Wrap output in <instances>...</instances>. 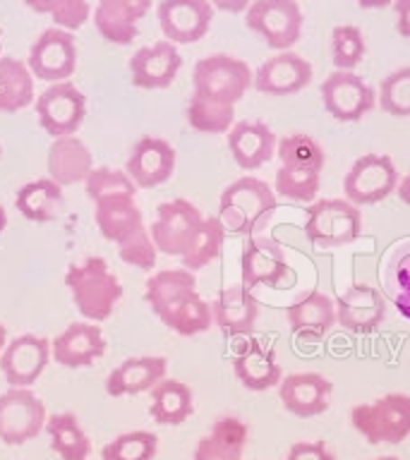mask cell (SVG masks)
<instances>
[{
  "label": "cell",
  "instance_id": "1",
  "mask_svg": "<svg viewBox=\"0 0 410 460\" xmlns=\"http://www.w3.org/2000/svg\"><path fill=\"white\" fill-rule=\"evenodd\" d=\"M144 300L151 312L180 336L207 333L214 326L211 302L197 293V279L187 269H164L149 276Z\"/></svg>",
  "mask_w": 410,
  "mask_h": 460
},
{
  "label": "cell",
  "instance_id": "2",
  "mask_svg": "<svg viewBox=\"0 0 410 460\" xmlns=\"http://www.w3.org/2000/svg\"><path fill=\"white\" fill-rule=\"evenodd\" d=\"M276 207L279 199L272 187L264 180L245 175L230 182L218 197V221L223 223L226 233L233 235H259Z\"/></svg>",
  "mask_w": 410,
  "mask_h": 460
},
{
  "label": "cell",
  "instance_id": "3",
  "mask_svg": "<svg viewBox=\"0 0 410 460\" xmlns=\"http://www.w3.org/2000/svg\"><path fill=\"white\" fill-rule=\"evenodd\" d=\"M75 307L89 322H106L122 297L118 276L108 269L103 257H89L82 264H72L65 273Z\"/></svg>",
  "mask_w": 410,
  "mask_h": 460
},
{
  "label": "cell",
  "instance_id": "4",
  "mask_svg": "<svg viewBox=\"0 0 410 460\" xmlns=\"http://www.w3.org/2000/svg\"><path fill=\"white\" fill-rule=\"evenodd\" d=\"M252 79L254 75L245 60L228 53H214L194 63L192 93L221 106H236L252 86Z\"/></svg>",
  "mask_w": 410,
  "mask_h": 460
},
{
  "label": "cell",
  "instance_id": "5",
  "mask_svg": "<svg viewBox=\"0 0 410 460\" xmlns=\"http://www.w3.org/2000/svg\"><path fill=\"white\" fill-rule=\"evenodd\" d=\"M351 424L367 444L398 446L410 437V395L387 394L351 410Z\"/></svg>",
  "mask_w": 410,
  "mask_h": 460
},
{
  "label": "cell",
  "instance_id": "6",
  "mask_svg": "<svg viewBox=\"0 0 410 460\" xmlns=\"http://www.w3.org/2000/svg\"><path fill=\"white\" fill-rule=\"evenodd\" d=\"M362 235L360 207L345 199H316L305 208V237L319 250H338Z\"/></svg>",
  "mask_w": 410,
  "mask_h": 460
},
{
  "label": "cell",
  "instance_id": "7",
  "mask_svg": "<svg viewBox=\"0 0 410 460\" xmlns=\"http://www.w3.org/2000/svg\"><path fill=\"white\" fill-rule=\"evenodd\" d=\"M302 10L298 0H252L245 24L252 34L264 39L273 50H290L302 34Z\"/></svg>",
  "mask_w": 410,
  "mask_h": 460
},
{
  "label": "cell",
  "instance_id": "8",
  "mask_svg": "<svg viewBox=\"0 0 410 460\" xmlns=\"http://www.w3.org/2000/svg\"><path fill=\"white\" fill-rule=\"evenodd\" d=\"M398 180V168L387 154H365L345 172L343 194L355 207H372L396 192Z\"/></svg>",
  "mask_w": 410,
  "mask_h": 460
},
{
  "label": "cell",
  "instance_id": "9",
  "mask_svg": "<svg viewBox=\"0 0 410 460\" xmlns=\"http://www.w3.org/2000/svg\"><path fill=\"white\" fill-rule=\"evenodd\" d=\"M201 223H204V216L192 201H164L156 208V218H154L149 228L151 240H154L158 252H164L168 257L183 259L192 247Z\"/></svg>",
  "mask_w": 410,
  "mask_h": 460
},
{
  "label": "cell",
  "instance_id": "10",
  "mask_svg": "<svg viewBox=\"0 0 410 460\" xmlns=\"http://www.w3.org/2000/svg\"><path fill=\"white\" fill-rule=\"evenodd\" d=\"M240 269H243V286L247 290L283 288L293 280L283 244L269 235H250L245 240Z\"/></svg>",
  "mask_w": 410,
  "mask_h": 460
},
{
  "label": "cell",
  "instance_id": "11",
  "mask_svg": "<svg viewBox=\"0 0 410 460\" xmlns=\"http://www.w3.org/2000/svg\"><path fill=\"white\" fill-rule=\"evenodd\" d=\"M46 427V405L29 388H7L0 395V441L22 446L41 434Z\"/></svg>",
  "mask_w": 410,
  "mask_h": 460
},
{
  "label": "cell",
  "instance_id": "12",
  "mask_svg": "<svg viewBox=\"0 0 410 460\" xmlns=\"http://www.w3.org/2000/svg\"><path fill=\"white\" fill-rule=\"evenodd\" d=\"M326 113L338 122L362 120L377 103V93L365 79L348 70H334L319 86Z\"/></svg>",
  "mask_w": 410,
  "mask_h": 460
},
{
  "label": "cell",
  "instance_id": "13",
  "mask_svg": "<svg viewBox=\"0 0 410 460\" xmlns=\"http://www.w3.org/2000/svg\"><path fill=\"white\" fill-rule=\"evenodd\" d=\"M36 115H39V125L53 139L75 135L82 128L86 115L85 93L79 92L72 82L50 84L36 99Z\"/></svg>",
  "mask_w": 410,
  "mask_h": 460
},
{
  "label": "cell",
  "instance_id": "14",
  "mask_svg": "<svg viewBox=\"0 0 410 460\" xmlns=\"http://www.w3.org/2000/svg\"><path fill=\"white\" fill-rule=\"evenodd\" d=\"M77 67V46L70 31L50 27L46 29L34 46L29 49V70L43 82H67Z\"/></svg>",
  "mask_w": 410,
  "mask_h": 460
},
{
  "label": "cell",
  "instance_id": "15",
  "mask_svg": "<svg viewBox=\"0 0 410 460\" xmlns=\"http://www.w3.org/2000/svg\"><path fill=\"white\" fill-rule=\"evenodd\" d=\"M387 316V300L379 288L351 283L336 297V323L348 333L367 336L379 329Z\"/></svg>",
  "mask_w": 410,
  "mask_h": 460
},
{
  "label": "cell",
  "instance_id": "16",
  "mask_svg": "<svg viewBox=\"0 0 410 460\" xmlns=\"http://www.w3.org/2000/svg\"><path fill=\"white\" fill-rule=\"evenodd\" d=\"M156 14L165 41L197 43L211 27L214 5L209 0H161Z\"/></svg>",
  "mask_w": 410,
  "mask_h": 460
},
{
  "label": "cell",
  "instance_id": "17",
  "mask_svg": "<svg viewBox=\"0 0 410 460\" xmlns=\"http://www.w3.org/2000/svg\"><path fill=\"white\" fill-rule=\"evenodd\" d=\"M50 359L49 338L24 333L0 352V372L13 388H29L41 376Z\"/></svg>",
  "mask_w": 410,
  "mask_h": 460
},
{
  "label": "cell",
  "instance_id": "18",
  "mask_svg": "<svg viewBox=\"0 0 410 460\" xmlns=\"http://www.w3.org/2000/svg\"><path fill=\"white\" fill-rule=\"evenodd\" d=\"M214 326H218L226 338H247L257 329L262 305L243 283H233L218 290L211 302Z\"/></svg>",
  "mask_w": 410,
  "mask_h": 460
},
{
  "label": "cell",
  "instance_id": "19",
  "mask_svg": "<svg viewBox=\"0 0 410 460\" xmlns=\"http://www.w3.org/2000/svg\"><path fill=\"white\" fill-rule=\"evenodd\" d=\"M312 82V65L293 50H281L259 65L252 86L264 96H293Z\"/></svg>",
  "mask_w": 410,
  "mask_h": 460
},
{
  "label": "cell",
  "instance_id": "20",
  "mask_svg": "<svg viewBox=\"0 0 410 460\" xmlns=\"http://www.w3.org/2000/svg\"><path fill=\"white\" fill-rule=\"evenodd\" d=\"M183 58L175 43L156 41L151 46H142L135 56L129 58V79L137 89H168L175 82Z\"/></svg>",
  "mask_w": 410,
  "mask_h": 460
},
{
  "label": "cell",
  "instance_id": "21",
  "mask_svg": "<svg viewBox=\"0 0 410 460\" xmlns=\"http://www.w3.org/2000/svg\"><path fill=\"white\" fill-rule=\"evenodd\" d=\"M331 394H334V384L319 372L288 374L279 384V398L283 408L300 420L326 412L331 405Z\"/></svg>",
  "mask_w": 410,
  "mask_h": 460
},
{
  "label": "cell",
  "instance_id": "22",
  "mask_svg": "<svg viewBox=\"0 0 410 460\" xmlns=\"http://www.w3.org/2000/svg\"><path fill=\"white\" fill-rule=\"evenodd\" d=\"M173 171H175V149L158 137H142L132 146V154L125 164V172L137 190H154L164 185L173 178Z\"/></svg>",
  "mask_w": 410,
  "mask_h": 460
},
{
  "label": "cell",
  "instance_id": "23",
  "mask_svg": "<svg viewBox=\"0 0 410 460\" xmlns=\"http://www.w3.org/2000/svg\"><path fill=\"white\" fill-rule=\"evenodd\" d=\"M233 374L247 391L262 394L269 388H276L283 379L279 359L272 345L262 343L259 338H250L240 345L233 355Z\"/></svg>",
  "mask_w": 410,
  "mask_h": 460
},
{
  "label": "cell",
  "instance_id": "24",
  "mask_svg": "<svg viewBox=\"0 0 410 460\" xmlns=\"http://www.w3.org/2000/svg\"><path fill=\"white\" fill-rule=\"evenodd\" d=\"M286 319L295 338L305 343H319L336 323V302L322 290H309L300 300L288 305Z\"/></svg>",
  "mask_w": 410,
  "mask_h": 460
},
{
  "label": "cell",
  "instance_id": "25",
  "mask_svg": "<svg viewBox=\"0 0 410 460\" xmlns=\"http://www.w3.org/2000/svg\"><path fill=\"white\" fill-rule=\"evenodd\" d=\"M276 135L262 120H237L228 132V149L237 168L257 171L276 156Z\"/></svg>",
  "mask_w": 410,
  "mask_h": 460
},
{
  "label": "cell",
  "instance_id": "26",
  "mask_svg": "<svg viewBox=\"0 0 410 460\" xmlns=\"http://www.w3.org/2000/svg\"><path fill=\"white\" fill-rule=\"evenodd\" d=\"M106 352V338L101 326L79 322L70 323L60 336L50 343V355L56 365L67 367V369H82L92 367L94 359L103 358Z\"/></svg>",
  "mask_w": 410,
  "mask_h": 460
},
{
  "label": "cell",
  "instance_id": "27",
  "mask_svg": "<svg viewBox=\"0 0 410 460\" xmlns=\"http://www.w3.org/2000/svg\"><path fill=\"white\" fill-rule=\"evenodd\" d=\"M151 10V0H99L94 24L108 43L129 46L139 36L137 22Z\"/></svg>",
  "mask_w": 410,
  "mask_h": 460
},
{
  "label": "cell",
  "instance_id": "28",
  "mask_svg": "<svg viewBox=\"0 0 410 460\" xmlns=\"http://www.w3.org/2000/svg\"><path fill=\"white\" fill-rule=\"evenodd\" d=\"M94 207H96L94 218L101 235L118 247L144 230V218L137 207L135 194H108L94 201Z\"/></svg>",
  "mask_w": 410,
  "mask_h": 460
},
{
  "label": "cell",
  "instance_id": "29",
  "mask_svg": "<svg viewBox=\"0 0 410 460\" xmlns=\"http://www.w3.org/2000/svg\"><path fill=\"white\" fill-rule=\"evenodd\" d=\"M247 438H250V431L240 417H216L211 429L194 446L192 460H243Z\"/></svg>",
  "mask_w": 410,
  "mask_h": 460
},
{
  "label": "cell",
  "instance_id": "30",
  "mask_svg": "<svg viewBox=\"0 0 410 460\" xmlns=\"http://www.w3.org/2000/svg\"><path fill=\"white\" fill-rule=\"evenodd\" d=\"M168 372V359L158 355L147 358H129L115 367L106 379V394L113 398L120 395H137L151 391L158 381L165 379Z\"/></svg>",
  "mask_w": 410,
  "mask_h": 460
},
{
  "label": "cell",
  "instance_id": "31",
  "mask_svg": "<svg viewBox=\"0 0 410 460\" xmlns=\"http://www.w3.org/2000/svg\"><path fill=\"white\" fill-rule=\"evenodd\" d=\"M94 171L92 151L79 137H58L49 149V178L60 187L86 182Z\"/></svg>",
  "mask_w": 410,
  "mask_h": 460
},
{
  "label": "cell",
  "instance_id": "32",
  "mask_svg": "<svg viewBox=\"0 0 410 460\" xmlns=\"http://www.w3.org/2000/svg\"><path fill=\"white\" fill-rule=\"evenodd\" d=\"M194 412L192 391L180 379H164L151 388L149 415L156 424L178 427L187 422Z\"/></svg>",
  "mask_w": 410,
  "mask_h": 460
},
{
  "label": "cell",
  "instance_id": "33",
  "mask_svg": "<svg viewBox=\"0 0 410 460\" xmlns=\"http://www.w3.org/2000/svg\"><path fill=\"white\" fill-rule=\"evenodd\" d=\"M381 288L398 314L410 319V237L387 252L381 264Z\"/></svg>",
  "mask_w": 410,
  "mask_h": 460
},
{
  "label": "cell",
  "instance_id": "34",
  "mask_svg": "<svg viewBox=\"0 0 410 460\" xmlns=\"http://www.w3.org/2000/svg\"><path fill=\"white\" fill-rule=\"evenodd\" d=\"M14 207L24 218L36 223L56 221L65 207L63 187L50 178L34 180L22 187L14 197Z\"/></svg>",
  "mask_w": 410,
  "mask_h": 460
},
{
  "label": "cell",
  "instance_id": "35",
  "mask_svg": "<svg viewBox=\"0 0 410 460\" xmlns=\"http://www.w3.org/2000/svg\"><path fill=\"white\" fill-rule=\"evenodd\" d=\"M34 101V77L17 58H0V113H17Z\"/></svg>",
  "mask_w": 410,
  "mask_h": 460
},
{
  "label": "cell",
  "instance_id": "36",
  "mask_svg": "<svg viewBox=\"0 0 410 460\" xmlns=\"http://www.w3.org/2000/svg\"><path fill=\"white\" fill-rule=\"evenodd\" d=\"M46 431L50 437V448L63 460H86L92 453V441L79 427V420L72 412H60L46 420Z\"/></svg>",
  "mask_w": 410,
  "mask_h": 460
},
{
  "label": "cell",
  "instance_id": "37",
  "mask_svg": "<svg viewBox=\"0 0 410 460\" xmlns=\"http://www.w3.org/2000/svg\"><path fill=\"white\" fill-rule=\"evenodd\" d=\"M185 115L190 128L201 135H228L230 128L236 125V106H221L194 93L187 101Z\"/></svg>",
  "mask_w": 410,
  "mask_h": 460
},
{
  "label": "cell",
  "instance_id": "38",
  "mask_svg": "<svg viewBox=\"0 0 410 460\" xmlns=\"http://www.w3.org/2000/svg\"><path fill=\"white\" fill-rule=\"evenodd\" d=\"M223 243H226V228H223V223L218 221V216H207L204 223H201L200 233L194 237L190 252L180 259L183 269L194 273L211 264V261H216V259L221 257Z\"/></svg>",
  "mask_w": 410,
  "mask_h": 460
},
{
  "label": "cell",
  "instance_id": "39",
  "mask_svg": "<svg viewBox=\"0 0 410 460\" xmlns=\"http://www.w3.org/2000/svg\"><path fill=\"white\" fill-rule=\"evenodd\" d=\"M276 156H279L281 165L308 168V171L319 172H322L324 161H326L322 144L305 132H290V135L281 137L279 144H276Z\"/></svg>",
  "mask_w": 410,
  "mask_h": 460
},
{
  "label": "cell",
  "instance_id": "40",
  "mask_svg": "<svg viewBox=\"0 0 410 460\" xmlns=\"http://www.w3.org/2000/svg\"><path fill=\"white\" fill-rule=\"evenodd\" d=\"M322 185V172L308 171V168H290L281 165L276 171V197H283L288 201H300V204H312L316 201V192Z\"/></svg>",
  "mask_w": 410,
  "mask_h": 460
},
{
  "label": "cell",
  "instance_id": "41",
  "mask_svg": "<svg viewBox=\"0 0 410 460\" xmlns=\"http://www.w3.org/2000/svg\"><path fill=\"white\" fill-rule=\"evenodd\" d=\"M158 451V437L151 431H128L108 441L101 451V460H154Z\"/></svg>",
  "mask_w": 410,
  "mask_h": 460
},
{
  "label": "cell",
  "instance_id": "42",
  "mask_svg": "<svg viewBox=\"0 0 410 460\" xmlns=\"http://www.w3.org/2000/svg\"><path fill=\"white\" fill-rule=\"evenodd\" d=\"M367 53L365 34L352 24H341L331 31V63L336 70L355 72Z\"/></svg>",
  "mask_w": 410,
  "mask_h": 460
},
{
  "label": "cell",
  "instance_id": "43",
  "mask_svg": "<svg viewBox=\"0 0 410 460\" xmlns=\"http://www.w3.org/2000/svg\"><path fill=\"white\" fill-rule=\"evenodd\" d=\"M379 108L394 118H410V67H398L381 79Z\"/></svg>",
  "mask_w": 410,
  "mask_h": 460
},
{
  "label": "cell",
  "instance_id": "44",
  "mask_svg": "<svg viewBox=\"0 0 410 460\" xmlns=\"http://www.w3.org/2000/svg\"><path fill=\"white\" fill-rule=\"evenodd\" d=\"M24 5L36 14H50L58 29H65V31L85 27L92 14V7L86 0H24Z\"/></svg>",
  "mask_w": 410,
  "mask_h": 460
},
{
  "label": "cell",
  "instance_id": "45",
  "mask_svg": "<svg viewBox=\"0 0 410 460\" xmlns=\"http://www.w3.org/2000/svg\"><path fill=\"white\" fill-rule=\"evenodd\" d=\"M85 185L86 197L92 201L108 197V194H137V185L129 180L128 172L118 171V168H108V165L94 168Z\"/></svg>",
  "mask_w": 410,
  "mask_h": 460
},
{
  "label": "cell",
  "instance_id": "46",
  "mask_svg": "<svg viewBox=\"0 0 410 460\" xmlns=\"http://www.w3.org/2000/svg\"><path fill=\"white\" fill-rule=\"evenodd\" d=\"M156 244H154L151 233L147 228L118 247V254H120L122 261L135 266V269H142V271H151L156 266Z\"/></svg>",
  "mask_w": 410,
  "mask_h": 460
},
{
  "label": "cell",
  "instance_id": "47",
  "mask_svg": "<svg viewBox=\"0 0 410 460\" xmlns=\"http://www.w3.org/2000/svg\"><path fill=\"white\" fill-rule=\"evenodd\" d=\"M281 460H336L324 441H295Z\"/></svg>",
  "mask_w": 410,
  "mask_h": 460
},
{
  "label": "cell",
  "instance_id": "48",
  "mask_svg": "<svg viewBox=\"0 0 410 460\" xmlns=\"http://www.w3.org/2000/svg\"><path fill=\"white\" fill-rule=\"evenodd\" d=\"M396 29L403 39H410V0H394Z\"/></svg>",
  "mask_w": 410,
  "mask_h": 460
},
{
  "label": "cell",
  "instance_id": "49",
  "mask_svg": "<svg viewBox=\"0 0 410 460\" xmlns=\"http://www.w3.org/2000/svg\"><path fill=\"white\" fill-rule=\"evenodd\" d=\"M209 3L214 5V10L237 14V13H247V7H250L252 0H209Z\"/></svg>",
  "mask_w": 410,
  "mask_h": 460
},
{
  "label": "cell",
  "instance_id": "50",
  "mask_svg": "<svg viewBox=\"0 0 410 460\" xmlns=\"http://www.w3.org/2000/svg\"><path fill=\"white\" fill-rule=\"evenodd\" d=\"M396 194H398V199L406 204V207H410V172L406 175V178L398 180V187H396Z\"/></svg>",
  "mask_w": 410,
  "mask_h": 460
},
{
  "label": "cell",
  "instance_id": "51",
  "mask_svg": "<svg viewBox=\"0 0 410 460\" xmlns=\"http://www.w3.org/2000/svg\"><path fill=\"white\" fill-rule=\"evenodd\" d=\"M362 10H381V7L394 5V0H355Z\"/></svg>",
  "mask_w": 410,
  "mask_h": 460
},
{
  "label": "cell",
  "instance_id": "52",
  "mask_svg": "<svg viewBox=\"0 0 410 460\" xmlns=\"http://www.w3.org/2000/svg\"><path fill=\"white\" fill-rule=\"evenodd\" d=\"M5 345H7V329L0 323V352L5 350Z\"/></svg>",
  "mask_w": 410,
  "mask_h": 460
},
{
  "label": "cell",
  "instance_id": "53",
  "mask_svg": "<svg viewBox=\"0 0 410 460\" xmlns=\"http://www.w3.org/2000/svg\"><path fill=\"white\" fill-rule=\"evenodd\" d=\"M7 228V214H5V208L0 207V235H3V230Z\"/></svg>",
  "mask_w": 410,
  "mask_h": 460
},
{
  "label": "cell",
  "instance_id": "54",
  "mask_svg": "<svg viewBox=\"0 0 410 460\" xmlns=\"http://www.w3.org/2000/svg\"><path fill=\"white\" fill-rule=\"evenodd\" d=\"M372 460H401V458H396V456H379V458H372Z\"/></svg>",
  "mask_w": 410,
  "mask_h": 460
},
{
  "label": "cell",
  "instance_id": "55",
  "mask_svg": "<svg viewBox=\"0 0 410 460\" xmlns=\"http://www.w3.org/2000/svg\"><path fill=\"white\" fill-rule=\"evenodd\" d=\"M0 36H3V31H0ZM0 53H3V41H0Z\"/></svg>",
  "mask_w": 410,
  "mask_h": 460
},
{
  "label": "cell",
  "instance_id": "56",
  "mask_svg": "<svg viewBox=\"0 0 410 460\" xmlns=\"http://www.w3.org/2000/svg\"><path fill=\"white\" fill-rule=\"evenodd\" d=\"M0 154H3V149H0Z\"/></svg>",
  "mask_w": 410,
  "mask_h": 460
}]
</instances>
